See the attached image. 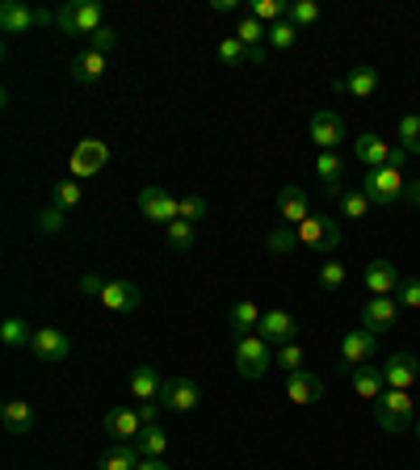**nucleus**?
Listing matches in <instances>:
<instances>
[{"label":"nucleus","mask_w":420,"mask_h":470,"mask_svg":"<svg viewBox=\"0 0 420 470\" xmlns=\"http://www.w3.org/2000/svg\"><path fill=\"white\" fill-rule=\"evenodd\" d=\"M139 215L160 223V227H168L173 218H181V198H173V193L160 189V185H147V189L139 193Z\"/></svg>","instance_id":"obj_7"},{"label":"nucleus","mask_w":420,"mask_h":470,"mask_svg":"<svg viewBox=\"0 0 420 470\" xmlns=\"http://www.w3.org/2000/svg\"><path fill=\"white\" fill-rule=\"evenodd\" d=\"M349 382H353V391H358L366 403H378V399H383V391H387L383 370H374L370 362L358 365V370H349Z\"/></svg>","instance_id":"obj_23"},{"label":"nucleus","mask_w":420,"mask_h":470,"mask_svg":"<svg viewBox=\"0 0 420 470\" xmlns=\"http://www.w3.org/2000/svg\"><path fill=\"white\" fill-rule=\"evenodd\" d=\"M404 172L399 169H370L361 177V193L370 198V206H396L404 202Z\"/></svg>","instance_id":"obj_5"},{"label":"nucleus","mask_w":420,"mask_h":470,"mask_svg":"<svg viewBox=\"0 0 420 470\" xmlns=\"http://www.w3.org/2000/svg\"><path fill=\"white\" fill-rule=\"evenodd\" d=\"M286 13H290V5H282V0H252L248 5V17H257L261 25H277Z\"/></svg>","instance_id":"obj_34"},{"label":"nucleus","mask_w":420,"mask_h":470,"mask_svg":"<svg viewBox=\"0 0 420 470\" xmlns=\"http://www.w3.org/2000/svg\"><path fill=\"white\" fill-rule=\"evenodd\" d=\"M106 164H109V147L101 143V139H80L76 152H72V160H68L72 181H89V177H97Z\"/></svg>","instance_id":"obj_6"},{"label":"nucleus","mask_w":420,"mask_h":470,"mask_svg":"<svg viewBox=\"0 0 420 470\" xmlns=\"http://www.w3.org/2000/svg\"><path fill=\"white\" fill-rule=\"evenodd\" d=\"M139 470H173V466H168L164 458H144L139 462Z\"/></svg>","instance_id":"obj_52"},{"label":"nucleus","mask_w":420,"mask_h":470,"mask_svg":"<svg viewBox=\"0 0 420 470\" xmlns=\"http://www.w3.org/2000/svg\"><path fill=\"white\" fill-rule=\"evenodd\" d=\"M206 210H210V202H206V198H198V193H190V198H181V218H190V223H198V218H206Z\"/></svg>","instance_id":"obj_47"},{"label":"nucleus","mask_w":420,"mask_h":470,"mask_svg":"<svg viewBox=\"0 0 420 470\" xmlns=\"http://www.w3.org/2000/svg\"><path fill=\"white\" fill-rule=\"evenodd\" d=\"M265 336V345H294V336H299V324H294V315L282 311V307H274V311H265L261 315V327H257Z\"/></svg>","instance_id":"obj_13"},{"label":"nucleus","mask_w":420,"mask_h":470,"mask_svg":"<svg viewBox=\"0 0 420 470\" xmlns=\"http://www.w3.org/2000/svg\"><path fill=\"white\" fill-rule=\"evenodd\" d=\"M286 17L299 25V30H303V25H315V22H320V5H315V0H294Z\"/></svg>","instance_id":"obj_43"},{"label":"nucleus","mask_w":420,"mask_h":470,"mask_svg":"<svg viewBox=\"0 0 420 470\" xmlns=\"http://www.w3.org/2000/svg\"><path fill=\"white\" fill-rule=\"evenodd\" d=\"M294 42H299V25L290 22V17H282L277 25H269V47L274 51H290Z\"/></svg>","instance_id":"obj_36"},{"label":"nucleus","mask_w":420,"mask_h":470,"mask_svg":"<svg viewBox=\"0 0 420 470\" xmlns=\"http://www.w3.org/2000/svg\"><path fill=\"white\" fill-rule=\"evenodd\" d=\"M164 235H168V244H173L177 253L193 248V223H190V218H173V223L164 227Z\"/></svg>","instance_id":"obj_38"},{"label":"nucleus","mask_w":420,"mask_h":470,"mask_svg":"<svg viewBox=\"0 0 420 470\" xmlns=\"http://www.w3.org/2000/svg\"><path fill=\"white\" fill-rule=\"evenodd\" d=\"M396 299L404 311H420V278H404L396 290Z\"/></svg>","instance_id":"obj_44"},{"label":"nucleus","mask_w":420,"mask_h":470,"mask_svg":"<svg viewBox=\"0 0 420 470\" xmlns=\"http://www.w3.org/2000/svg\"><path fill=\"white\" fill-rule=\"evenodd\" d=\"M277 210H282V223H290V227H303V223L315 215L312 198H307L299 185H282V193H277Z\"/></svg>","instance_id":"obj_17"},{"label":"nucleus","mask_w":420,"mask_h":470,"mask_svg":"<svg viewBox=\"0 0 420 470\" xmlns=\"http://www.w3.org/2000/svg\"><path fill=\"white\" fill-rule=\"evenodd\" d=\"M139 462H144V454H139L135 446H109L97 466L101 470H139Z\"/></svg>","instance_id":"obj_30"},{"label":"nucleus","mask_w":420,"mask_h":470,"mask_svg":"<svg viewBox=\"0 0 420 470\" xmlns=\"http://www.w3.org/2000/svg\"><path fill=\"white\" fill-rule=\"evenodd\" d=\"M299 244L303 248H312V253H320V256H328V253H336V248L345 244V231H341L336 218H328V215L315 210V215L299 227Z\"/></svg>","instance_id":"obj_4"},{"label":"nucleus","mask_w":420,"mask_h":470,"mask_svg":"<svg viewBox=\"0 0 420 470\" xmlns=\"http://www.w3.org/2000/svg\"><path fill=\"white\" fill-rule=\"evenodd\" d=\"M416 441H420V420H416Z\"/></svg>","instance_id":"obj_54"},{"label":"nucleus","mask_w":420,"mask_h":470,"mask_svg":"<svg viewBox=\"0 0 420 470\" xmlns=\"http://www.w3.org/2000/svg\"><path fill=\"white\" fill-rule=\"evenodd\" d=\"M139 420H144V429L156 424V403H139Z\"/></svg>","instance_id":"obj_51"},{"label":"nucleus","mask_w":420,"mask_h":470,"mask_svg":"<svg viewBox=\"0 0 420 470\" xmlns=\"http://www.w3.org/2000/svg\"><path fill=\"white\" fill-rule=\"evenodd\" d=\"M341 215L345 218H366V210H370V198H366V193L361 189H345V198H341Z\"/></svg>","instance_id":"obj_40"},{"label":"nucleus","mask_w":420,"mask_h":470,"mask_svg":"<svg viewBox=\"0 0 420 470\" xmlns=\"http://www.w3.org/2000/svg\"><path fill=\"white\" fill-rule=\"evenodd\" d=\"M0 340H5V349H30V340H34V327L25 324L22 315H9V319L0 324Z\"/></svg>","instance_id":"obj_29"},{"label":"nucleus","mask_w":420,"mask_h":470,"mask_svg":"<svg viewBox=\"0 0 420 470\" xmlns=\"http://www.w3.org/2000/svg\"><path fill=\"white\" fill-rule=\"evenodd\" d=\"M277 365H282L286 374H299L303 370V349L299 345H282V349H277Z\"/></svg>","instance_id":"obj_46"},{"label":"nucleus","mask_w":420,"mask_h":470,"mask_svg":"<svg viewBox=\"0 0 420 470\" xmlns=\"http://www.w3.org/2000/svg\"><path fill=\"white\" fill-rule=\"evenodd\" d=\"M0 424H5V433H13V437H30L34 433V408H30L25 399H9V403L0 408Z\"/></svg>","instance_id":"obj_21"},{"label":"nucleus","mask_w":420,"mask_h":470,"mask_svg":"<svg viewBox=\"0 0 420 470\" xmlns=\"http://www.w3.org/2000/svg\"><path fill=\"white\" fill-rule=\"evenodd\" d=\"M30 353H34L42 365H60L68 353H72V340L63 336L60 327H38L34 340H30Z\"/></svg>","instance_id":"obj_11"},{"label":"nucleus","mask_w":420,"mask_h":470,"mask_svg":"<svg viewBox=\"0 0 420 470\" xmlns=\"http://www.w3.org/2000/svg\"><path fill=\"white\" fill-rule=\"evenodd\" d=\"M219 60L228 63V68H240V63H248V47H244L236 34H228L219 42Z\"/></svg>","instance_id":"obj_39"},{"label":"nucleus","mask_w":420,"mask_h":470,"mask_svg":"<svg viewBox=\"0 0 420 470\" xmlns=\"http://www.w3.org/2000/svg\"><path fill=\"white\" fill-rule=\"evenodd\" d=\"M139 299H144V294H139V286H135V281H126V278H109V286L101 290V307H106V311H114V315H131V311H139Z\"/></svg>","instance_id":"obj_12"},{"label":"nucleus","mask_w":420,"mask_h":470,"mask_svg":"<svg viewBox=\"0 0 420 470\" xmlns=\"http://www.w3.org/2000/svg\"><path fill=\"white\" fill-rule=\"evenodd\" d=\"M404 160H408V152H404V147H391V160H387V169H399V172H404Z\"/></svg>","instance_id":"obj_50"},{"label":"nucleus","mask_w":420,"mask_h":470,"mask_svg":"<svg viewBox=\"0 0 420 470\" xmlns=\"http://www.w3.org/2000/svg\"><path fill=\"white\" fill-rule=\"evenodd\" d=\"M361 281H366V290H370L374 299H396V290H399V281H404V273H399L391 261H370L366 273H361Z\"/></svg>","instance_id":"obj_15"},{"label":"nucleus","mask_w":420,"mask_h":470,"mask_svg":"<svg viewBox=\"0 0 420 470\" xmlns=\"http://www.w3.org/2000/svg\"><path fill=\"white\" fill-rule=\"evenodd\" d=\"M160 386H164V378H160L156 365H139L131 374V395L139 399V403H152V399H160Z\"/></svg>","instance_id":"obj_27"},{"label":"nucleus","mask_w":420,"mask_h":470,"mask_svg":"<svg viewBox=\"0 0 420 470\" xmlns=\"http://www.w3.org/2000/svg\"><path fill=\"white\" fill-rule=\"evenodd\" d=\"M265 244H269V253H290L294 244H299V227H290V223H282V227H274L269 235H265Z\"/></svg>","instance_id":"obj_37"},{"label":"nucleus","mask_w":420,"mask_h":470,"mask_svg":"<svg viewBox=\"0 0 420 470\" xmlns=\"http://www.w3.org/2000/svg\"><path fill=\"white\" fill-rule=\"evenodd\" d=\"M160 403H164L168 411H193L198 403H202V386L193 382V378H164V386H160Z\"/></svg>","instance_id":"obj_8"},{"label":"nucleus","mask_w":420,"mask_h":470,"mask_svg":"<svg viewBox=\"0 0 420 470\" xmlns=\"http://www.w3.org/2000/svg\"><path fill=\"white\" fill-rule=\"evenodd\" d=\"M106 55H97V51H80L72 60V80L76 85H97L101 76H106Z\"/></svg>","instance_id":"obj_26"},{"label":"nucleus","mask_w":420,"mask_h":470,"mask_svg":"<svg viewBox=\"0 0 420 470\" xmlns=\"http://www.w3.org/2000/svg\"><path fill=\"white\" fill-rule=\"evenodd\" d=\"M312 139L320 152H336L345 143V118L336 109H315L312 114Z\"/></svg>","instance_id":"obj_10"},{"label":"nucleus","mask_w":420,"mask_h":470,"mask_svg":"<svg viewBox=\"0 0 420 470\" xmlns=\"http://www.w3.org/2000/svg\"><path fill=\"white\" fill-rule=\"evenodd\" d=\"M374 416H378V424H383L387 433H404V429L416 420V399H412L408 391H391V386H387L383 399L374 403Z\"/></svg>","instance_id":"obj_2"},{"label":"nucleus","mask_w":420,"mask_h":470,"mask_svg":"<svg viewBox=\"0 0 420 470\" xmlns=\"http://www.w3.org/2000/svg\"><path fill=\"white\" fill-rule=\"evenodd\" d=\"M210 9H215V13H236L240 5H236V0H210Z\"/></svg>","instance_id":"obj_53"},{"label":"nucleus","mask_w":420,"mask_h":470,"mask_svg":"<svg viewBox=\"0 0 420 470\" xmlns=\"http://www.w3.org/2000/svg\"><path fill=\"white\" fill-rule=\"evenodd\" d=\"M399 147L408 156H420V114H404L399 118Z\"/></svg>","instance_id":"obj_35"},{"label":"nucleus","mask_w":420,"mask_h":470,"mask_svg":"<svg viewBox=\"0 0 420 470\" xmlns=\"http://www.w3.org/2000/svg\"><path fill=\"white\" fill-rule=\"evenodd\" d=\"M68 227V215H63L60 206H47V210H38V231L42 235H60Z\"/></svg>","instance_id":"obj_42"},{"label":"nucleus","mask_w":420,"mask_h":470,"mask_svg":"<svg viewBox=\"0 0 420 470\" xmlns=\"http://www.w3.org/2000/svg\"><path fill=\"white\" fill-rule=\"evenodd\" d=\"M144 433L139 408H114L106 411V437H114V446H135V437Z\"/></svg>","instance_id":"obj_16"},{"label":"nucleus","mask_w":420,"mask_h":470,"mask_svg":"<svg viewBox=\"0 0 420 470\" xmlns=\"http://www.w3.org/2000/svg\"><path fill=\"white\" fill-rule=\"evenodd\" d=\"M345 278H349V269L341 265V261H324L320 273H315V281H320L324 290H341V286H345Z\"/></svg>","instance_id":"obj_41"},{"label":"nucleus","mask_w":420,"mask_h":470,"mask_svg":"<svg viewBox=\"0 0 420 470\" xmlns=\"http://www.w3.org/2000/svg\"><path fill=\"white\" fill-rule=\"evenodd\" d=\"M399 299H370L361 302V327L366 332H374V336H383V332H391V327L399 324Z\"/></svg>","instance_id":"obj_9"},{"label":"nucleus","mask_w":420,"mask_h":470,"mask_svg":"<svg viewBox=\"0 0 420 470\" xmlns=\"http://www.w3.org/2000/svg\"><path fill=\"white\" fill-rule=\"evenodd\" d=\"M236 38H240L248 51H257V47H265V42H269V25H261L257 17H240V25H236Z\"/></svg>","instance_id":"obj_33"},{"label":"nucleus","mask_w":420,"mask_h":470,"mask_svg":"<svg viewBox=\"0 0 420 470\" xmlns=\"http://www.w3.org/2000/svg\"><path fill=\"white\" fill-rule=\"evenodd\" d=\"M286 399L290 403H299V408H312L324 399V378L312 374V370H299V374L286 378Z\"/></svg>","instance_id":"obj_18"},{"label":"nucleus","mask_w":420,"mask_h":470,"mask_svg":"<svg viewBox=\"0 0 420 470\" xmlns=\"http://www.w3.org/2000/svg\"><path fill=\"white\" fill-rule=\"evenodd\" d=\"M269 365H274V353L265 345L261 332H252V336H240L236 340V374L257 382V378L269 374Z\"/></svg>","instance_id":"obj_1"},{"label":"nucleus","mask_w":420,"mask_h":470,"mask_svg":"<svg viewBox=\"0 0 420 470\" xmlns=\"http://www.w3.org/2000/svg\"><path fill=\"white\" fill-rule=\"evenodd\" d=\"M374 349H378V336L366 332V327H353L341 340V362H345V370H358V365H366L374 357Z\"/></svg>","instance_id":"obj_14"},{"label":"nucleus","mask_w":420,"mask_h":470,"mask_svg":"<svg viewBox=\"0 0 420 470\" xmlns=\"http://www.w3.org/2000/svg\"><path fill=\"white\" fill-rule=\"evenodd\" d=\"M101 25H106V5H101V0H72V5H63L60 9L63 34H89L93 38Z\"/></svg>","instance_id":"obj_3"},{"label":"nucleus","mask_w":420,"mask_h":470,"mask_svg":"<svg viewBox=\"0 0 420 470\" xmlns=\"http://www.w3.org/2000/svg\"><path fill=\"white\" fill-rule=\"evenodd\" d=\"M80 202H84L80 181H72V177H68V181H55V185H51V206H60L63 215H68V210H76Z\"/></svg>","instance_id":"obj_32"},{"label":"nucleus","mask_w":420,"mask_h":470,"mask_svg":"<svg viewBox=\"0 0 420 470\" xmlns=\"http://www.w3.org/2000/svg\"><path fill=\"white\" fill-rule=\"evenodd\" d=\"M106 286H109V278H101V273H84L80 278V294H89V299H101Z\"/></svg>","instance_id":"obj_48"},{"label":"nucleus","mask_w":420,"mask_h":470,"mask_svg":"<svg viewBox=\"0 0 420 470\" xmlns=\"http://www.w3.org/2000/svg\"><path fill=\"white\" fill-rule=\"evenodd\" d=\"M332 88L336 93H349V97H358V101H366V97L378 88V68H353L349 76H336Z\"/></svg>","instance_id":"obj_22"},{"label":"nucleus","mask_w":420,"mask_h":470,"mask_svg":"<svg viewBox=\"0 0 420 470\" xmlns=\"http://www.w3.org/2000/svg\"><path fill=\"white\" fill-rule=\"evenodd\" d=\"M383 378L391 391H412V382L420 378V362L412 357V353H391L383 365Z\"/></svg>","instance_id":"obj_19"},{"label":"nucleus","mask_w":420,"mask_h":470,"mask_svg":"<svg viewBox=\"0 0 420 470\" xmlns=\"http://www.w3.org/2000/svg\"><path fill=\"white\" fill-rule=\"evenodd\" d=\"M135 449H139L144 458H164V449H168V433L160 429V424H147L144 433L135 437Z\"/></svg>","instance_id":"obj_31"},{"label":"nucleus","mask_w":420,"mask_h":470,"mask_svg":"<svg viewBox=\"0 0 420 470\" xmlns=\"http://www.w3.org/2000/svg\"><path fill=\"white\" fill-rule=\"evenodd\" d=\"M315 177H320L324 189H341V181H345V160L336 156V152H320L315 156Z\"/></svg>","instance_id":"obj_28"},{"label":"nucleus","mask_w":420,"mask_h":470,"mask_svg":"<svg viewBox=\"0 0 420 470\" xmlns=\"http://www.w3.org/2000/svg\"><path fill=\"white\" fill-rule=\"evenodd\" d=\"M30 25H38V9H25L22 0H5L0 5V30L5 34H25Z\"/></svg>","instance_id":"obj_24"},{"label":"nucleus","mask_w":420,"mask_h":470,"mask_svg":"<svg viewBox=\"0 0 420 470\" xmlns=\"http://www.w3.org/2000/svg\"><path fill=\"white\" fill-rule=\"evenodd\" d=\"M89 42H93L89 51H97V55H109V51L118 47V30H114V25H101V30H97Z\"/></svg>","instance_id":"obj_45"},{"label":"nucleus","mask_w":420,"mask_h":470,"mask_svg":"<svg viewBox=\"0 0 420 470\" xmlns=\"http://www.w3.org/2000/svg\"><path fill=\"white\" fill-rule=\"evenodd\" d=\"M228 324H231V332H236V336H252V332L261 327V307H257V302H248V299L231 302Z\"/></svg>","instance_id":"obj_25"},{"label":"nucleus","mask_w":420,"mask_h":470,"mask_svg":"<svg viewBox=\"0 0 420 470\" xmlns=\"http://www.w3.org/2000/svg\"><path fill=\"white\" fill-rule=\"evenodd\" d=\"M353 156H358L361 169H387V160H391V147H387L383 134L366 131V134H358V139H353Z\"/></svg>","instance_id":"obj_20"},{"label":"nucleus","mask_w":420,"mask_h":470,"mask_svg":"<svg viewBox=\"0 0 420 470\" xmlns=\"http://www.w3.org/2000/svg\"><path fill=\"white\" fill-rule=\"evenodd\" d=\"M404 206H416V210H420V181L404 185Z\"/></svg>","instance_id":"obj_49"}]
</instances>
